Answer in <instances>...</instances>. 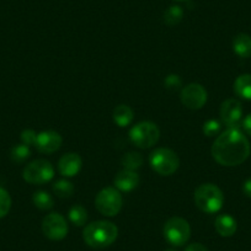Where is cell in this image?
<instances>
[{
    "label": "cell",
    "mask_w": 251,
    "mask_h": 251,
    "mask_svg": "<svg viewBox=\"0 0 251 251\" xmlns=\"http://www.w3.org/2000/svg\"><path fill=\"white\" fill-rule=\"evenodd\" d=\"M139 176L138 174L131 170H122L116 175L115 186L118 191L129 192L138 186Z\"/></svg>",
    "instance_id": "obj_14"
},
{
    "label": "cell",
    "mask_w": 251,
    "mask_h": 251,
    "mask_svg": "<svg viewBox=\"0 0 251 251\" xmlns=\"http://www.w3.org/2000/svg\"><path fill=\"white\" fill-rule=\"evenodd\" d=\"M80 169L81 159L75 153L64 154L59 159V163H58V170L63 176H67V177H72V176L76 175L80 171Z\"/></svg>",
    "instance_id": "obj_13"
},
{
    "label": "cell",
    "mask_w": 251,
    "mask_h": 251,
    "mask_svg": "<svg viewBox=\"0 0 251 251\" xmlns=\"http://www.w3.org/2000/svg\"><path fill=\"white\" fill-rule=\"evenodd\" d=\"M33 203L37 208L42 209V211H47V209H50L54 204V201H53L52 196H50L48 192L45 191H37L33 194Z\"/></svg>",
    "instance_id": "obj_19"
},
{
    "label": "cell",
    "mask_w": 251,
    "mask_h": 251,
    "mask_svg": "<svg viewBox=\"0 0 251 251\" xmlns=\"http://www.w3.org/2000/svg\"><path fill=\"white\" fill-rule=\"evenodd\" d=\"M31 151L28 146L26 144H18V146L14 147L10 151V156L15 163H23L26 159L30 156Z\"/></svg>",
    "instance_id": "obj_24"
},
{
    "label": "cell",
    "mask_w": 251,
    "mask_h": 251,
    "mask_svg": "<svg viewBox=\"0 0 251 251\" xmlns=\"http://www.w3.org/2000/svg\"><path fill=\"white\" fill-rule=\"evenodd\" d=\"M243 192L246 197L251 199V178H248V180L244 182L243 185Z\"/></svg>",
    "instance_id": "obj_31"
},
{
    "label": "cell",
    "mask_w": 251,
    "mask_h": 251,
    "mask_svg": "<svg viewBox=\"0 0 251 251\" xmlns=\"http://www.w3.org/2000/svg\"><path fill=\"white\" fill-rule=\"evenodd\" d=\"M21 139H23L24 144H26V146H35L36 139H37V133L32 131V129H25L21 133Z\"/></svg>",
    "instance_id": "obj_27"
},
{
    "label": "cell",
    "mask_w": 251,
    "mask_h": 251,
    "mask_svg": "<svg viewBox=\"0 0 251 251\" xmlns=\"http://www.w3.org/2000/svg\"><path fill=\"white\" fill-rule=\"evenodd\" d=\"M182 16H183V11L180 6H170L168 10L165 11L164 14V21H165L166 25L169 26H174V25H177L181 20H182Z\"/></svg>",
    "instance_id": "obj_23"
},
{
    "label": "cell",
    "mask_w": 251,
    "mask_h": 251,
    "mask_svg": "<svg viewBox=\"0 0 251 251\" xmlns=\"http://www.w3.org/2000/svg\"><path fill=\"white\" fill-rule=\"evenodd\" d=\"M214 226H216L217 233L221 236H224V238L233 236L235 234L236 228H238L236 221L229 214H221V216L217 217Z\"/></svg>",
    "instance_id": "obj_15"
},
{
    "label": "cell",
    "mask_w": 251,
    "mask_h": 251,
    "mask_svg": "<svg viewBox=\"0 0 251 251\" xmlns=\"http://www.w3.org/2000/svg\"><path fill=\"white\" fill-rule=\"evenodd\" d=\"M185 251H208V249H207L204 245H202V244L194 243V244H190V245L186 248Z\"/></svg>",
    "instance_id": "obj_29"
},
{
    "label": "cell",
    "mask_w": 251,
    "mask_h": 251,
    "mask_svg": "<svg viewBox=\"0 0 251 251\" xmlns=\"http://www.w3.org/2000/svg\"><path fill=\"white\" fill-rule=\"evenodd\" d=\"M117 235V226L107 221L93 222L83 231L84 241L93 249L107 248L115 243Z\"/></svg>",
    "instance_id": "obj_2"
},
{
    "label": "cell",
    "mask_w": 251,
    "mask_h": 251,
    "mask_svg": "<svg viewBox=\"0 0 251 251\" xmlns=\"http://www.w3.org/2000/svg\"><path fill=\"white\" fill-rule=\"evenodd\" d=\"M159 136H160V132L156 125L148 121L136 125L129 132L131 141L142 149L151 148L154 144H156V142L159 141Z\"/></svg>",
    "instance_id": "obj_7"
},
{
    "label": "cell",
    "mask_w": 251,
    "mask_h": 251,
    "mask_svg": "<svg viewBox=\"0 0 251 251\" xmlns=\"http://www.w3.org/2000/svg\"><path fill=\"white\" fill-rule=\"evenodd\" d=\"M149 163H151V169L155 173L163 176L173 175L178 169V165H180V160H178L175 151L168 148L155 149L151 154Z\"/></svg>",
    "instance_id": "obj_4"
},
{
    "label": "cell",
    "mask_w": 251,
    "mask_h": 251,
    "mask_svg": "<svg viewBox=\"0 0 251 251\" xmlns=\"http://www.w3.org/2000/svg\"><path fill=\"white\" fill-rule=\"evenodd\" d=\"M234 91L241 99L251 100V74H243L238 76L234 83Z\"/></svg>",
    "instance_id": "obj_18"
},
{
    "label": "cell",
    "mask_w": 251,
    "mask_h": 251,
    "mask_svg": "<svg viewBox=\"0 0 251 251\" xmlns=\"http://www.w3.org/2000/svg\"><path fill=\"white\" fill-rule=\"evenodd\" d=\"M243 128L249 136H251V113L246 116L243 121Z\"/></svg>",
    "instance_id": "obj_30"
},
{
    "label": "cell",
    "mask_w": 251,
    "mask_h": 251,
    "mask_svg": "<svg viewBox=\"0 0 251 251\" xmlns=\"http://www.w3.org/2000/svg\"><path fill=\"white\" fill-rule=\"evenodd\" d=\"M23 176L28 183L42 185V183L52 180L53 176H54V168H53L50 161L38 159V160L30 163L24 169Z\"/></svg>",
    "instance_id": "obj_8"
},
{
    "label": "cell",
    "mask_w": 251,
    "mask_h": 251,
    "mask_svg": "<svg viewBox=\"0 0 251 251\" xmlns=\"http://www.w3.org/2000/svg\"><path fill=\"white\" fill-rule=\"evenodd\" d=\"M165 85L168 89H171V90H177L181 86V79L178 78V75H169L168 78L165 79Z\"/></svg>",
    "instance_id": "obj_28"
},
{
    "label": "cell",
    "mask_w": 251,
    "mask_h": 251,
    "mask_svg": "<svg viewBox=\"0 0 251 251\" xmlns=\"http://www.w3.org/2000/svg\"><path fill=\"white\" fill-rule=\"evenodd\" d=\"M233 50L239 57L249 58L251 55V37L246 33H239L233 40Z\"/></svg>",
    "instance_id": "obj_16"
},
{
    "label": "cell",
    "mask_w": 251,
    "mask_h": 251,
    "mask_svg": "<svg viewBox=\"0 0 251 251\" xmlns=\"http://www.w3.org/2000/svg\"><path fill=\"white\" fill-rule=\"evenodd\" d=\"M250 151V143L239 127H228L212 146L214 160L223 166L240 165L249 158Z\"/></svg>",
    "instance_id": "obj_1"
},
{
    "label": "cell",
    "mask_w": 251,
    "mask_h": 251,
    "mask_svg": "<svg viewBox=\"0 0 251 251\" xmlns=\"http://www.w3.org/2000/svg\"><path fill=\"white\" fill-rule=\"evenodd\" d=\"M243 116V107L236 99H228L221 106V118L228 127H238Z\"/></svg>",
    "instance_id": "obj_11"
},
{
    "label": "cell",
    "mask_w": 251,
    "mask_h": 251,
    "mask_svg": "<svg viewBox=\"0 0 251 251\" xmlns=\"http://www.w3.org/2000/svg\"><path fill=\"white\" fill-rule=\"evenodd\" d=\"M164 236L174 246L187 243L191 236V228L187 221L180 217H173L164 226Z\"/></svg>",
    "instance_id": "obj_6"
},
{
    "label": "cell",
    "mask_w": 251,
    "mask_h": 251,
    "mask_svg": "<svg viewBox=\"0 0 251 251\" xmlns=\"http://www.w3.org/2000/svg\"><path fill=\"white\" fill-rule=\"evenodd\" d=\"M122 203V196L115 187H106L101 190L95 200L96 209L106 217H113L120 213Z\"/></svg>",
    "instance_id": "obj_5"
},
{
    "label": "cell",
    "mask_w": 251,
    "mask_h": 251,
    "mask_svg": "<svg viewBox=\"0 0 251 251\" xmlns=\"http://www.w3.org/2000/svg\"><path fill=\"white\" fill-rule=\"evenodd\" d=\"M166 251H174V250H166Z\"/></svg>",
    "instance_id": "obj_33"
},
{
    "label": "cell",
    "mask_w": 251,
    "mask_h": 251,
    "mask_svg": "<svg viewBox=\"0 0 251 251\" xmlns=\"http://www.w3.org/2000/svg\"><path fill=\"white\" fill-rule=\"evenodd\" d=\"M11 208V197L9 192L0 187V218L5 217Z\"/></svg>",
    "instance_id": "obj_25"
},
{
    "label": "cell",
    "mask_w": 251,
    "mask_h": 251,
    "mask_svg": "<svg viewBox=\"0 0 251 251\" xmlns=\"http://www.w3.org/2000/svg\"><path fill=\"white\" fill-rule=\"evenodd\" d=\"M142 164H143V158L139 153L131 151V153L125 154L122 158V165L125 166L126 170L134 171L141 168Z\"/></svg>",
    "instance_id": "obj_21"
},
{
    "label": "cell",
    "mask_w": 251,
    "mask_h": 251,
    "mask_svg": "<svg viewBox=\"0 0 251 251\" xmlns=\"http://www.w3.org/2000/svg\"><path fill=\"white\" fill-rule=\"evenodd\" d=\"M221 131V123L216 120H209L207 121L203 125V133L207 137H213L217 136Z\"/></svg>",
    "instance_id": "obj_26"
},
{
    "label": "cell",
    "mask_w": 251,
    "mask_h": 251,
    "mask_svg": "<svg viewBox=\"0 0 251 251\" xmlns=\"http://www.w3.org/2000/svg\"><path fill=\"white\" fill-rule=\"evenodd\" d=\"M69 219H71L72 223L76 226H81L86 223V219H88V212L80 204H75L71 208L69 211Z\"/></svg>",
    "instance_id": "obj_20"
},
{
    "label": "cell",
    "mask_w": 251,
    "mask_h": 251,
    "mask_svg": "<svg viewBox=\"0 0 251 251\" xmlns=\"http://www.w3.org/2000/svg\"><path fill=\"white\" fill-rule=\"evenodd\" d=\"M113 121L120 127H127L133 121V111L127 105H118L113 111Z\"/></svg>",
    "instance_id": "obj_17"
},
{
    "label": "cell",
    "mask_w": 251,
    "mask_h": 251,
    "mask_svg": "<svg viewBox=\"0 0 251 251\" xmlns=\"http://www.w3.org/2000/svg\"><path fill=\"white\" fill-rule=\"evenodd\" d=\"M195 203L204 213H217L224 203V195L218 186L203 183L195 191Z\"/></svg>",
    "instance_id": "obj_3"
},
{
    "label": "cell",
    "mask_w": 251,
    "mask_h": 251,
    "mask_svg": "<svg viewBox=\"0 0 251 251\" xmlns=\"http://www.w3.org/2000/svg\"><path fill=\"white\" fill-rule=\"evenodd\" d=\"M62 137L59 133L54 131H43L37 134L36 139V148L41 153H54L55 151L60 148L62 146Z\"/></svg>",
    "instance_id": "obj_12"
},
{
    "label": "cell",
    "mask_w": 251,
    "mask_h": 251,
    "mask_svg": "<svg viewBox=\"0 0 251 251\" xmlns=\"http://www.w3.org/2000/svg\"><path fill=\"white\" fill-rule=\"evenodd\" d=\"M53 191L60 199H68V197L73 195L74 186L72 185V182L67 180H59L53 186Z\"/></svg>",
    "instance_id": "obj_22"
},
{
    "label": "cell",
    "mask_w": 251,
    "mask_h": 251,
    "mask_svg": "<svg viewBox=\"0 0 251 251\" xmlns=\"http://www.w3.org/2000/svg\"><path fill=\"white\" fill-rule=\"evenodd\" d=\"M42 231L50 240H62L68 234V224L62 214L50 213L43 219Z\"/></svg>",
    "instance_id": "obj_9"
},
{
    "label": "cell",
    "mask_w": 251,
    "mask_h": 251,
    "mask_svg": "<svg viewBox=\"0 0 251 251\" xmlns=\"http://www.w3.org/2000/svg\"><path fill=\"white\" fill-rule=\"evenodd\" d=\"M181 101L190 110H200L207 102V91L197 83L188 84L181 91Z\"/></svg>",
    "instance_id": "obj_10"
},
{
    "label": "cell",
    "mask_w": 251,
    "mask_h": 251,
    "mask_svg": "<svg viewBox=\"0 0 251 251\" xmlns=\"http://www.w3.org/2000/svg\"><path fill=\"white\" fill-rule=\"evenodd\" d=\"M175 1H185V0H175Z\"/></svg>",
    "instance_id": "obj_32"
}]
</instances>
